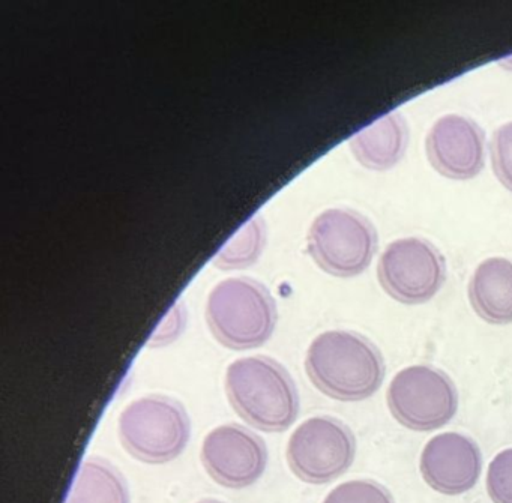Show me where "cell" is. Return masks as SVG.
Masks as SVG:
<instances>
[{"instance_id": "obj_1", "label": "cell", "mask_w": 512, "mask_h": 503, "mask_svg": "<svg viewBox=\"0 0 512 503\" xmlns=\"http://www.w3.org/2000/svg\"><path fill=\"white\" fill-rule=\"evenodd\" d=\"M305 371L320 392L347 403L373 397L386 374L376 344L352 331L317 335L308 347Z\"/></svg>"}, {"instance_id": "obj_2", "label": "cell", "mask_w": 512, "mask_h": 503, "mask_svg": "<svg viewBox=\"0 0 512 503\" xmlns=\"http://www.w3.org/2000/svg\"><path fill=\"white\" fill-rule=\"evenodd\" d=\"M224 388L233 410L257 430L283 433L298 419V388L289 371L268 356L236 359Z\"/></svg>"}, {"instance_id": "obj_3", "label": "cell", "mask_w": 512, "mask_h": 503, "mask_svg": "<svg viewBox=\"0 0 512 503\" xmlns=\"http://www.w3.org/2000/svg\"><path fill=\"white\" fill-rule=\"evenodd\" d=\"M212 335L233 350L256 349L274 334L277 305L269 290L251 278H229L214 287L206 304Z\"/></svg>"}, {"instance_id": "obj_4", "label": "cell", "mask_w": 512, "mask_h": 503, "mask_svg": "<svg viewBox=\"0 0 512 503\" xmlns=\"http://www.w3.org/2000/svg\"><path fill=\"white\" fill-rule=\"evenodd\" d=\"M118 431L128 454L143 463L164 464L176 460L187 448L191 422L181 401L149 394L122 410Z\"/></svg>"}, {"instance_id": "obj_5", "label": "cell", "mask_w": 512, "mask_h": 503, "mask_svg": "<svg viewBox=\"0 0 512 503\" xmlns=\"http://www.w3.org/2000/svg\"><path fill=\"white\" fill-rule=\"evenodd\" d=\"M377 233L370 220L347 208L328 209L313 221L308 251L317 265L335 277H355L370 266Z\"/></svg>"}, {"instance_id": "obj_6", "label": "cell", "mask_w": 512, "mask_h": 503, "mask_svg": "<svg viewBox=\"0 0 512 503\" xmlns=\"http://www.w3.org/2000/svg\"><path fill=\"white\" fill-rule=\"evenodd\" d=\"M395 421L413 431L445 427L458 410V391L445 371L428 365L404 368L386 394Z\"/></svg>"}, {"instance_id": "obj_7", "label": "cell", "mask_w": 512, "mask_h": 503, "mask_svg": "<svg viewBox=\"0 0 512 503\" xmlns=\"http://www.w3.org/2000/svg\"><path fill=\"white\" fill-rule=\"evenodd\" d=\"M290 470L307 484L335 481L355 461L356 439L349 427L332 416L302 422L287 443Z\"/></svg>"}, {"instance_id": "obj_8", "label": "cell", "mask_w": 512, "mask_h": 503, "mask_svg": "<svg viewBox=\"0 0 512 503\" xmlns=\"http://www.w3.org/2000/svg\"><path fill=\"white\" fill-rule=\"evenodd\" d=\"M377 278L395 301L424 304L434 298L445 283V257L425 239H397L383 251Z\"/></svg>"}, {"instance_id": "obj_9", "label": "cell", "mask_w": 512, "mask_h": 503, "mask_svg": "<svg viewBox=\"0 0 512 503\" xmlns=\"http://www.w3.org/2000/svg\"><path fill=\"white\" fill-rule=\"evenodd\" d=\"M200 460L217 484L241 490L262 478L268 466V448L262 437L248 428L224 424L209 431Z\"/></svg>"}, {"instance_id": "obj_10", "label": "cell", "mask_w": 512, "mask_h": 503, "mask_svg": "<svg viewBox=\"0 0 512 503\" xmlns=\"http://www.w3.org/2000/svg\"><path fill=\"white\" fill-rule=\"evenodd\" d=\"M419 469L434 491L458 496L472 490L481 476V449L466 434L442 433L422 449Z\"/></svg>"}, {"instance_id": "obj_11", "label": "cell", "mask_w": 512, "mask_h": 503, "mask_svg": "<svg viewBox=\"0 0 512 503\" xmlns=\"http://www.w3.org/2000/svg\"><path fill=\"white\" fill-rule=\"evenodd\" d=\"M425 149L431 166L445 178L466 181L484 167V131L466 116L437 119L425 140Z\"/></svg>"}, {"instance_id": "obj_12", "label": "cell", "mask_w": 512, "mask_h": 503, "mask_svg": "<svg viewBox=\"0 0 512 503\" xmlns=\"http://www.w3.org/2000/svg\"><path fill=\"white\" fill-rule=\"evenodd\" d=\"M469 301L485 322L512 323V260L505 257L484 260L470 278Z\"/></svg>"}, {"instance_id": "obj_13", "label": "cell", "mask_w": 512, "mask_h": 503, "mask_svg": "<svg viewBox=\"0 0 512 503\" xmlns=\"http://www.w3.org/2000/svg\"><path fill=\"white\" fill-rule=\"evenodd\" d=\"M409 143V128L400 113L377 119L350 139L356 160L373 170H388L400 163Z\"/></svg>"}, {"instance_id": "obj_14", "label": "cell", "mask_w": 512, "mask_h": 503, "mask_svg": "<svg viewBox=\"0 0 512 503\" xmlns=\"http://www.w3.org/2000/svg\"><path fill=\"white\" fill-rule=\"evenodd\" d=\"M65 503H130V490L110 461L89 457L80 464Z\"/></svg>"}, {"instance_id": "obj_15", "label": "cell", "mask_w": 512, "mask_h": 503, "mask_svg": "<svg viewBox=\"0 0 512 503\" xmlns=\"http://www.w3.org/2000/svg\"><path fill=\"white\" fill-rule=\"evenodd\" d=\"M263 247V226L260 218H251L215 256V265L221 268H242L259 257Z\"/></svg>"}, {"instance_id": "obj_16", "label": "cell", "mask_w": 512, "mask_h": 503, "mask_svg": "<svg viewBox=\"0 0 512 503\" xmlns=\"http://www.w3.org/2000/svg\"><path fill=\"white\" fill-rule=\"evenodd\" d=\"M323 503H395L391 491L373 479L343 482L326 496Z\"/></svg>"}, {"instance_id": "obj_17", "label": "cell", "mask_w": 512, "mask_h": 503, "mask_svg": "<svg viewBox=\"0 0 512 503\" xmlns=\"http://www.w3.org/2000/svg\"><path fill=\"white\" fill-rule=\"evenodd\" d=\"M487 491L494 503H512V448L503 449L488 466Z\"/></svg>"}, {"instance_id": "obj_18", "label": "cell", "mask_w": 512, "mask_h": 503, "mask_svg": "<svg viewBox=\"0 0 512 503\" xmlns=\"http://www.w3.org/2000/svg\"><path fill=\"white\" fill-rule=\"evenodd\" d=\"M491 164L503 187L512 191V122L497 128L490 142Z\"/></svg>"}, {"instance_id": "obj_19", "label": "cell", "mask_w": 512, "mask_h": 503, "mask_svg": "<svg viewBox=\"0 0 512 503\" xmlns=\"http://www.w3.org/2000/svg\"><path fill=\"white\" fill-rule=\"evenodd\" d=\"M184 325V310L179 308V304H176L175 307L172 308V311L167 314L163 325H161L160 328H158V331H155V334L152 335L151 340H149V346L161 347L166 346V344L173 343V341L181 335Z\"/></svg>"}, {"instance_id": "obj_20", "label": "cell", "mask_w": 512, "mask_h": 503, "mask_svg": "<svg viewBox=\"0 0 512 503\" xmlns=\"http://www.w3.org/2000/svg\"><path fill=\"white\" fill-rule=\"evenodd\" d=\"M197 503H223V502H220V500L208 499V500H200V502H197Z\"/></svg>"}]
</instances>
